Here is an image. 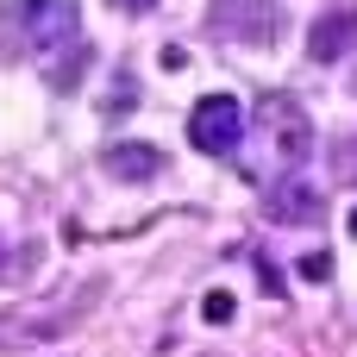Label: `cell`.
Returning a JSON list of instances; mask_svg holds the SVG:
<instances>
[{
    "instance_id": "obj_12",
    "label": "cell",
    "mask_w": 357,
    "mask_h": 357,
    "mask_svg": "<svg viewBox=\"0 0 357 357\" xmlns=\"http://www.w3.org/2000/svg\"><path fill=\"white\" fill-rule=\"evenodd\" d=\"M345 226H351V238H357V207H351V220H345Z\"/></svg>"
},
{
    "instance_id": "obj_11",
    "label": "cell",
    "mask_w": 357,
    "mask_h": 357,
    "mask_svg": "<svg viewBox=\"0 0 357 357\" xmlns=\"http://www.w3.org/2000/svg\"><path fill=\"white\" fill-rule=\"evenodd\" d=\"M113 6H126V13H144V6H157V0H113Z\"/></svg>"
},
{
    "instance_id": "obj_1",
    "label": "cell",
    "mask_w": 357,
    "mask_h": 357,
    "mask_svg": "<svg viewBox=\"0 0 357 357\" xmlns=\"http://www.w3.org/2000/svg\"><path fill=\"white\" fill-rule=\"evenodd\" d=\"M0 25L19 31V50L25 56H50L63 44H82V13L75 0H6L0 6Z\"/></svg>"
},
{
    "instance_id": "obj_10",
    "label": "cell",
    "mask_w": 357,
    "mask_h": 357,
    "mask_svg": "<svg viewBox=\"0 0 357 357\" xmlns=\"http://www.w3.org/2000/svg\"><path fill=\"white\" fill-rule=\"evenodd\" d=\"M257 276H264V295H289V289H282V270H276L270 257H257Z\"/></svg>"
},
{
    "instance_id": "obj_9",
    "label": "cell",
    "mask_w": 357,
    "mask_h": 357,
    "mask_svg": "<svg viewBox=\"0 0 357 357\" xmlns=\"http://www.w3.org/2000/svg\"><path fill=\"white\" fill-rule=\"evenodd\" d=\"M295 270H301V282H333V257H326V251H307Z\"/></svg>"
},
{
    "instance_id": "obj_6",
    "label": "cell",
    "mask_w": 357,
    "mask_h": 357,
    "mask_svg": "<svg viewBox=\"0 0 357 357\" xmlns=\"http://www.w3.org/2000/svg\"><path fill=\"white\" fill-rule=\"evenodd\" d=\"M351 44H357V6L339 0V6H326V13L314 19L307 56H314V63H339V56H351Z\"/></svg>"
},
{
    "instance_id": "obj_4",
    "label": "cell",
    "mask_w": 357,
    "mask_h": 357,
    "mask_svg": "<svg viewBox=\"0 0 357 357\" xmlns=\"http://www.w3.org/2000/svg\"><path fill=\"white\" fill-rule=\"evenodd\" d=\"M207 25L232 44H270L282 31V0H213Z\"/></svg>"
},
{
    "instance_id": "obj_8",
    "label": "cell",
    "mask_w": 357,
    "mask_h": 357,
    "mask_svg": "<svg viewBox=\"0 0 357 357\" xmlns=\"http://www.w3.org/2000/svg\"><path fill=\"white\" fill-rule=\"evenodd\" d=\"M232 314H238V301H232L226 289H213V295H201V320H207V326H226Z\"/></svg>"
},
{
    "instance_id": "obj_5",
    "label": "cell",
    "mask_w": 357,
    "mask_h": 357,
    "mask_svg": "<svg viewBox=\"0 0 357 357\" xmlns=\"http://www.w3.org/2000/svg\"><path fill=\"white\" fill-rule=\"evenodd\" d=\"M320 213H326L320 188L301 182L295 169H282V182L264 188V220H276V226H320Z\"/></svg>"
},
{
    "instance_id": "obj_7",
    "label": "cell",
    "mask_w": 357,
    "mask_h": 357,
    "mask_svg": "<svg viewBox=\"0 0 357 357\" xmlns=\"http://www.w3.org/2000/svg\"><path fill=\"white\" fill-rule=\"evenodd\" d=\"M100 163H107V176H113V182H151V176L163 169V151H157V144H144V138H119Z\"/></svg>"
},
{
    "instance_id": "obj_2",
    "label": "cell",
    "mask_w": 357,
    "mask_h": 357,
    "mask_svg": "<svg viewBox=\"0 0 357 357\" xmlns=\"http://www.w3.org/2000/svg\"><path fill=\"white\" fill-rule=\"evenodd\" d=\"M188 144L201 157H238V144H245V107L232 94H201L195 113H188Z\"/></svg>"
},
{
    "instance_id": "obj_3",
    "label": "cell",
    "mask_w": 357,
    "mask_h": 357,
    "mask_svg": "<svg viewBox=\"0 0 357 357\" xmlns=\"http://www.w3.org/2000/svg\"><path fill=\"white\" fill-rule=\"evenodd\" d=\"M257 119H264V138H270V163H276V169H295V163L314 151V126H307V113H301L289 94H270Z\"/></svg>"
}]
</instances>
